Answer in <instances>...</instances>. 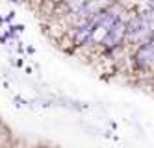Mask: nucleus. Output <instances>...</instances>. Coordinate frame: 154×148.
Here are the masks:
<instances>
[{"instance_id":"obj_5","label":"nucleus","mask_w":154,"mask_h":148,"mask_svg":"<svg viewBox=\"0 0 154 148\" xmlns=\"http://www.w3.org/2000/svg\"><path fill=\"white\" fill-rule=\"evenodd\" d=\"M147 44H149V47H150V50H152V54H154V35H152V39H150V41H149Z\"/></svg>"},{"instance_id":"obj_2","label":"nucleus","mask_w":154,"mask_h":148,"mask_svg":"<svg viewBox=\"0 0 154 148\" xmlns=\"http://www.w3.org/2000/svg\"><path fill=\"white\" fill-rule=\"evenodd\" d=\"M126 32H128L134 39H139V37H143V35H147V33L150 32V20H149V17H136V19L126 26Z\"/></svg>"},{"instance_id":"obj_3","label":"nucleus","mask_w":154,"mask_h":148,"mask_svg":"<svg viewBox=\"0 0 154 148\" xmlns=\"http://www.w3.org/2000/svg\"><path fill=\"white\" fill-rule=\"evenodd\" d=\"M125 35H126V24L117 20L112 26V30L108 32V35H106V47L108 48H115L117 44L125 39Z\"/></svg>"},{"instance_id":"obj_4","label":"nucleus","mask_w":154,"mask_h":148,"mask_svg":"<svg viewBox=\"0 0 154 148\" xmlns=\"http://www.w3.org/2000/svg\"><path fill=\"white\" fill-rule=\"evenodd\" d=\"M136 61H137V65H141V67H147V65H152V63H154V54H152V50H150L149 44H143V47L137 50Z\"/></svg>"},{"instance_id":"obj_1","label":"nucleus","mask_w":154,"mask_h":148,"mask_svg":"<svg viewBox=\"0 0 154 148\" xmlns=\"http://www.w3.org/2000/svg\"><path fill=\"white\" fill-rule=\"evenodd\" d=\"M115 22H117V19H115L113 13H102L100 20H98V24L93 28L89 39H91L93 43H102V41L106 39V35H108V32L112 30V26L115 24Z\"/></svg>"}]
</instances>
